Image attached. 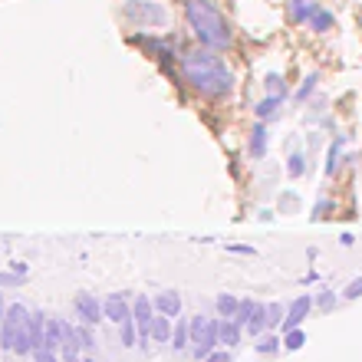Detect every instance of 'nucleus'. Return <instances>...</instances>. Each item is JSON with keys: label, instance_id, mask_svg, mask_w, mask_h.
Listing matches in <instances>:
<instances>
[{"label": "nucleus", "instance_id": "obj_1", "mask_svg": "<svg viewBox=\"0 0 362 362\" xmlns=\"http://www.w3.org/2000/svg\"><path fill=\"white\" fill-rule=\"evenodd\" d=\"M181 73L191 83V89L208 99H224L234 93V69L214 53V49H191L181 57Z\"/></svg>", "mask_w": 362, "mask_h": 362}, {"label": "nucleus", "instance_id": "obj_2", "mask_svg": "<svg viewBox=\"0 0 362 362\" xmlns=\"http://www.w3.org/2000/svg\"><path fill=\"white\" fill-rule=\"evenodd\" d=\"M185 17H188V27L194 33L204 49H221L230 47V40H234V30H230V20L221 13L218 4H211V0H185Z\"/></svg>", "mask_w": 362, "mask_h": 362}, {"label": "nucleus", "instance_id": "obj_3", "mask_svg": "<svg viewBox=\"0 0 362 362\" xmlns=\"http://www.w3.org/2000/svg\"><path fill=\"white\" fill-rule=\"evenodd\" d=\"M0 349L17 356L33 353V343H30V310L23 303L7 306L4 323H0Z\"/></svg>", "mask_w": 362, "mask_h": 362}, {"label": "nucleus", "instance_id": "obj_4", "mask_svg": "<svg viewBox=\"0 0 362 362\" xmlns=\"http://www.w3.org/2000/svg\"><path fill=\"white\" fill-rule=\"evenodd\" d=\"M188 326H191V356L198 362H204L214 346H218V320H208V316H188Z\"/></svg>", "mask_w": 362, "mask_h": 362}, {"label": "nucleus", "instance_id": "obj_5", "mask_svg": "<svg viewBox=\"0 0 362 362\" xmlns=\"http://www.w3.org/2000/svg\"><path fill=\"white\" fill-rule=\"evenodd\" d=\"M125 17L135 23H148V27H165L168 23V10L158 0H125Z\"/></svg>", "mask_w": 362, "mask_h": 362}, {"label": "nucleus", "instance_id": "obj_6", "mask_svg": "<svg viewBox=\"0 0 362 362\" xmlns=\"http://www.w3.org/2000/svg\"><path fill=\"white\" fill-rule=\"evenodd\" d=\"M132 320L135 329H139V343L148 349V339H152V320H155V303L148 296H135L132 300Z\"/></svg>", "mask_w": 362, "mask_h": 362}, {"label": "nucleus", "instance_id": "obj_7", "mask_svg": "<svg viewBox=\"0 0 362 362\" xmlns=\"http://www.w3.org/2000/svg\"><path fill=\"white\" fill-rule=\"evenodd\" d=\"M310 310H313V296L303 293V296H296L293 303L286 306V316H284V323H280V333H290V329H300L303 326V320L310 316Z\"/></svg>", "mask_w": 362, "mask_h": 362}, {"label": "nucleus", "instance_id": "obj_8", "mask_svg": "<svg viewBox=\"0 0 362 362\" xmlns=\"http://www.w3.org/2000/svg\"><path fill=\"white\" fill-rule=\"evenodd\" d=\"M73 310H76L79 323H86V326H95L105 316L103 313V303L95 300V293H76V296H73Z\"/></svg>", "mask_w": 362, "mask_h": 362}, {"label": "nucleus", "instance_id": "obj_9", "mask_svg": "<svg viewBox=\"0 0 362 362\" xmlns=\"http://www.w3.org/2000/svg\"><path fill=\"white\" fill-rule=\"evenodd\" d=\"M103 313H105V320H112L115 326H122L125 320H132V303L125 300V293H109L103 300Z\"/></svg>", "mask_w": 362, "mask_h": 362}, {"label": "nucleus", "instance_id": "obj_10", "mask_svg": "<svg viewBox=\"0 0 362 362\" xmlns=\"http://www.w3.org/2000/svg\"><path fill=\"white\" fill-rule=\"evenodd\" d=\"M240 333H244L240 323H234V320H218V346L234 349V346L240 343Z\"/></svg>", "mask_w": 362, "mask_h": 362}, {"label": "nucleus", "instance_id": "obj_11", "mask_svg": "<svg viewBox=\"0 0 362 362\" xmlns=\"http://www.w3.org/2000/svg\"><path fill=\"white\" fill-rule=\"evenodd\" d=\"M43 339H47V316H43V310H37V313H30V343H33V353L43 349Z\"/></svg>", "mask_w": 362, "mask_h": 362}, {"label": "nucleus", "instance_id": "obj_12", "mask_svg": "<svg viewBox=\"0 0 362 362\" xmlns=\"http://www.w3.org/2000/svg\"><path fill=\"white\" fill-rule=\"evenodd\" d=\"M155 303V310H158V313H165V316H181V296L175 293V290H165V293H158L152 300Z\"/></svg>", "mask_w": 362, "mask_h": 362}, {"label": "nucleus", "instance_id": "obj_13", "mask_svg": "<svg viewBox=\"0 0 362 362\" xmlns=\"http://www.w3.org/2000/svg\"><path fill=\"white\" fill-rule=\"evenodd\" d=\"M172 316H165V313H155L152 320V339L155 343H172Z\"/></svg>", "mask_w": 362, "mask_h": 362}, {"label": "nucleus", "instance_id": "obj_14", "mask_svg": "<svg viewBox=\"0 0 362 362\" xmlns=\"http://www.w3.org/2000/svg\"><path fill=\"white\" fill-rule=\"evenodd\" d=\"M172 346H175V353H178V349H188V346H191V326H188V320H178V316H175Z\"/></svg>", "mask_w": 362, "mask_h": 362}, {"label": "nucleus", "instance_id": "obj_15", "mask_svg": "<svg viewBox=\"0 0 362 362\" xmlns=\"http://www.w3.org/2000/svg\"><path fill=\"white\" fill-rule=\"evenodd\" d=\"M336 20H333V13L326 7H316L313 4V13H310V30H316V33H326V30L333 27Z\"/></svg>", "mask_w": 362, "mask_h": 362}, {"label": "nucleus", "instance_id": "obj_16", "mask_svg": "<svg viewBox=\"0 0 362 362\" xmlns=\"http://www.w3.org/2000/svg\"><path fill=\"white\" fill-rule=\"evenodd\" d=\"M214 306H218V313H221V320H234L238 316V306H240V300L234 293H218V300H214Z\"/></svg>", "mask_w": 362, "mask_h": 362}, {"label": "nucleus", "instance_id": "obj_17", "mask_svg": "<svg viewBox=\"0 0 362 362\" xmlns=\"http://www.w3.org/2000/svg\"><path fill=\"white\" fill-rule=\"evenodd\" d=\"M250 155H254V158H264V155H267V129H264V125H254V132H250Z\"/></svg>", "mask_w": 362, "mask_h": 362}, {"label": "nucleus", "instance_id": "obj_18", "mask_svg": "<svg viewBox=\"0 0 362 362\" xmlns=\"http://www.w3.org/2000/svg\"><path fill=\"white\" fill-rule=\"evenodd\" d=\"M264 329H267V306L254 303V316H250V323H247V333L250 336H260Z\"/></svg>", "mask_w": 362, "mask_h": 362}, {"label": "nucleus", "instance_id": "obj_19", "mask_svg": "<svg viewBox=\"0 0 362 362\" xmlns=\"http://www.w3.org/2000/svg\"><path fill=\"white\" fill-rule=\"evenodd\" d=\"M280 103H284V95H267L264 103L254 105V112H257V119H270V115L280 109Z\"/></svg>", "mask_w": 362, "mask_h": 362}, {"label": "nucleus", "instance_id": "obj_20", "mask_svg": "<svg viewBox=\"0 0 362 362\" xmlns=\"http://www.w3.org/2000/svg\"><path fill=\"white\" fill-rule=\"evenodd\" d=\"M303 346H306V333H303V329H290V333H284V349L296 353V349H303Z\"/></svg>", "mask_w": 362, "mask_h": 362}, {"label": "nucleus", "instance_id": "obj_21", "mask_svg": "<svg viewBox=\"0 0 362 362\" xmlns=\"http://www.w3.org/2000/svg\"><path fill=\"white\" fill-rule=\"evenodd\" d=\"M267 306V329H276V326L284 323V316H286V310L280 303H264Z\"/></svg>", "mask_w": 362, "mask_h": 362}, {"label": "nucleus", "instance_id": "obj_22", "mask_svg": "<svg viewBox=\"0 0 362 362\" xmlns=\"http://www.w3.org/2000/svg\"><path fill=\"white\" fill-rule=\"evenodd\" d=\"M254 303H257V300H240V306H238V316H234V323H240V326H244V329H247L250 316H254Z\"/></svg>", "mask_w": 362, "mask_h": 362}, {"label": "nucleus", "instance_id": "obj_23", "mask_svg": "<svg viewBox=\"0 0 362 362\" xmlns=\"http://www.w3.org/2000/svg\"><path fill=\"white\" fill-rule=\"evenodd\" d=\"M257 353L260 356H274V353H280V336H264L257 343Z\"/></svg>", "mask_w": 362, "mask_h": 362}, {"label": "nucleus", "instance_id": "obj_24", "mask_svg": "<svg viewBox=\"0 0 362 362\" xmlns=\"http://www.w3.org/2000/svg\"><path fill=\"white\" fill-rule=\"evenodd\" d=\"M76 336H79V346H83L86 353H93V349H95V336L89 333V326H86V323L76 326Z\"/></svg>", "mask_w": 362, "mask_h": 362}, {"label": "nucleus", "instance_id": "obj_25", "mask_svg": "<svg viewBox=\"0 0 362 362\" xmlns=\"http://www.w3.org/2000/svg\"><path fill=\"white\" fill-rule=\"evenodd\" d=\"M306 158H303V155H300V152H293V155H290V165H286V172H290V178H300V175H303L306 172Z\"/></svg>", "mask_w": 362, "mask_h": 362}, {"label": "nucleus", "instance_id": "obj_26", "mask_svg": "<svg viewBox=\"0 0 362 362\" xmlns=\"http://www.w3.org/2000/svg\"><path fill=\"white\" fill-rule=\"evenodd\" d=\"M267 89H270V95H286L284 79L276 76V73H270V76H267Z\"/></svg>", "mask_w": 362, "mask_h": 362}, {"label": "nucleus", "instance_id": "obj_27", "mask_svg": "<svg viewBox=\"0 0 362 362\" xmlns=\"http://www.w3.org/2000/svg\"><path fill=\"white\" fill-rule=\"evenodd\" d=\"M343 296H346V300H359V296H362V276L346 286V293H343Z\"/></svg>", "mask_w": 362, "mask_h": 362}, {"label": "nucleus", "instance_id": "obj_28", "mask_svg": "<svg viewBox=\"0 0 362 362\" xmlns=\"http://www.w3.org/2000/svg\"><path fill=\"white\" fill-rule=\"evenodd\" d=\"M17 284H23V276L20 274H13V270L4 274V270H0V286H17Z\"/></svg>", "mask_w": 362, "mask_h": 362}, {"label": "nucleus", "instance_id": "obj_29", "mask_svg": "<svg viewBox=\"0 0 362 362\" xmlns=\"http://www.w3.org/2000/svg\"><path fill=\"white\" fill-rule=\"evenodd\" d=\"M33 362H59V359H57V353H53V349H47V346H43V349H37V353H33Z\"/></svg>", "mask_w": 362, "mask_h": 362}, {"label": "nucleus", "instance_id": "obj_30", "mask_svg": "<svg viewBox=\"0 0 362 362\" xmlns=\"http://www.w3.org/2000/svg\"><path fill=\"white\" fill-rule=\"evenodd\" d=\"M204 362H234V359H230V349H214Z\"/></svg>", "mask_w": 362, "mask_h": 362}, {"label": "nucleus", "instance_id": "obj_31", "mask_svg": "<svg viewBox=\"0 0 362 362\" xmlns=\"http://www.w3.org/2000/svg\"><path fill=\"white\" fill-rule=\"evenodd\" d=\"M320 306H323V310H329V306H336V296H333V293H323V296H320Z\"/></svg>", "mask_w": 362, "mask_h": 362}, {"label": "nucleus", "instance_id": "obj_32", "mask_svg": "<svg viewBox=\"0 0 362 362\" xmlns=\"http://www.w3.org/2000/svg\"><path fill=\"white\" fill-rule=\"evenodd\" d=\"M230 250H234V254H254V247H240V244H234Z\"/></svg>", "mask_w": 362, "mask_h": 362}, {"label": "nucleus", "instance_id": "obj_33", "mask_svg": "<svg viewBox=\"0 0 362 362\" xmlns=\"http://www.w3.org/2000/svg\"><path fill=\"white\" fill-rule=\"evenodd\" d=\"M4 313H7V303H4V296H0V323H4Z\"/></svg>", "mask_w": 362, "mask_h": 362}, {"label": "nucleus", "instance_id": "obj_34", "mask_svg": "<svg viewBox=\"0 0 362 362\" xmlns=\"http://www.w3.org/2000/svg\"><path fill=\"white\" fill-rule=\"evenodd\" d=\"M79 362H95V359H79Z\"/></svg>", "mask_w": 362, "mask_h": 362}, {"label": "nucleus", "instance_id": "obj_35", "mask_svg": "<svg viewBox=\"0 0 362 362\" xmlns=\"http://www.w3.org/2000/svg\"><path fill=\"white\" fill-rule=\"evenodd\" d=\"M293 4H306V0H293Z\"/></svg>", "mask_w": 362, "mask_h": 362}]
</instances>
